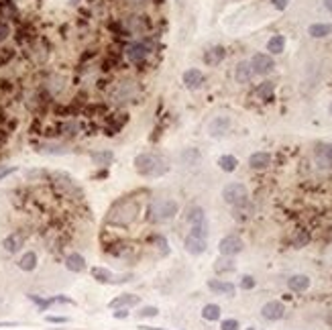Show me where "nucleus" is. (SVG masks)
<instances>
[{
    "label": "nucleus",
    "instance_id": "27",
    "mask_svg": "<svg viewBox=\"0 0 332 330\" xmlns=\"http://www.w3.org/2000/svg\"><path fill=\"white\" fill-rule=\"evenodd\" d=\"M90 159L96 165H110L114 159V153L112 151H94V153H90Z\"/></svg>",
    "mask_w": 332,
    "mask_h": 330
},
{
    "label": "nucleus",
    "instance_id": "38",
    "mask_svg": "<svg viewBox=\"0 0 332 330\" xmlns=\"http://www.w3.org/2000/svg\"><path fill=\"white\" fill-rule=\"evenodd\" d=\"M306 243H308V234H306V232H302V234H300V236L294 240V245H296L298 249H300V247H304Z\"/></svg>",
    "mask_w": 332,
    "mask_h": 330
},
{
    "label": "nucleus",
    "instance_id": "39",
    "mask_svg": "<svg viewBox=\"0 0 332 330\" xmlns=\"http://www.w3.org/2000/svg\"><path fill=\"white\" fill-rule=\"evenodd\" d=\"M114 318L116 320H122V318H128V308H118L114 312Z\"/></svg>",
    "mask_w": 332,
    "mask_h": 330
},
{
    "label": "nucleus",
    "instance_id": "31",
    "mask_svg": "<svg viewBox=\"0 0 332 330\" xmlns=\"http://www.w3.org/2000/svg\"><path fill=\"white\" fill-rule=\"evenodd\" d=\"M273 90H275V84L273 82H263L257 88V94H259L261 100H271L273 98Z\"/></svg>",
    "mask_w": 332,
    "mask_h": 330
},
{
    "label": "nucleus",
    "instance_id": "24",
    "mask_svg": "<svg viewBox=\"0 0 332 330\" xmlns=\"http://www.w3.org/2000/svg\"><path fill=\"white\" fill-rule=\"evenodd\" d=\"M283 49H285V37H283V35H273V37L267 41V51H269V55H279V53H283Z\"/></svg>",
    "mask_w": 332,
    "mask_h": 330
},
{
    "label": "nucleus",
    "instance_id": "41",
    "mask_svg": "<svg viewBox=\"0 0 332 330\" xmlns=\"http://www.w3.org/2000/svg\"><path fill=\"white\" fill-rule=\"evenodd\" d=\"M12 171H14V167H10V169H4V171H0V180H4L6 175H10Z\"/></svg>",
    "mask_w": 332,
    "mask_h": 330
},
{
    "label": "nucleus",
    "instance_id": "28",
    "mask_svg": "<svg viewBox=\"0 0 332 330\" xmlns=\"http://www.w3.org/2000/svg\"><path fill=\"white\" fill-rule=\"evenodd\" d=\"M234 261H232V257H220L216 263H214V271L216 273H228V271H234Z\"/></svg>",
    "mask_w": 332,
    "mask_h": 330
},
{
    "label": "nucleus",
    "instance_id": "36",
    "mask_svg": "<svg viewBox=\"0 0 332 330\" xmlns=\"http://www.w3.org/2000/svg\"><path fill=\"white\" fill-rule=\"evenodd\" d=\"M271 4H273L277 10H285L287 4H290V0H271Z\"/></svg>",
    "mask_w": 332,
    "mask_h": 330
},
{
    "label": "nucleus",
    "instance_id": "20",
    "mask_svg": "<svg viewBox=\"0 0 332 330\" xmlns=\"http://www.w3.org/2000/svg\"><path fill=\"white\" fill-rule=\"evenodd\" d=\"M37 263H39L37 253H35V251H27V253L20 255V259H18V267L23 269V271H35V269H37Z\"/></svg>",
    "mask_w": 332,
    "mask_h": 330
},
{
    "label": "nucleus",
    "instance_id": "32",
    "mask_svg": "<svg viewBox=\"0 0 332 330\" xmlns=\"http://www.w3.org/2000/svg\"><path fill=\"white\" fill-rule=\"evenodd\" d=\"M157 314H159V310L155 306H145V308H141V310L137 312L139 318H155Z\"/></svg>",
    "mask_w": 332,
    "mask_h": 330
},
{
    "label": "nucleus",
    "instance_id": "6",
    "mask_svg": "<svg viewBox=\"0 0 332 330\" xmlns=\"http://www.w3.org/2000/svg\"><path fill=\"white\" fill-rule=\"evenodd\" d=\"M251 68H253V74H259V76H267L273 72L275 68V61L269 53H255L253 59H251Z\"/></svg>",
    "mask_w": 332,
    "mask_h": 330
},
{
    "label": "nucleus",
    "instance_id": "23",
    "mask_svg": "<svg viewBox=\"0 0 332 330\" xmlns=\"http://www.w3.org/2000/svg\"><path fill=\"white\" fill-rule=\"evenodd\" d=\"M224 55H226L224 47H212V49H208L204 53V61H206V65H218L220 61L224 59Z\"/></svg>",
    "mask_w": 332,
    "mask_h": 330
},
{
    "label": "nucleus",
    "instance_id": "12",
    "mask_svg": "<svg viewBox=\"0 0 332 330\" xmlns=\"http://www.w3.org/2000/svg\"><path fill=\"white\" fill-rule=\"evenodd\" d=\"M230 128V118L228 116H214L208 124V135L210 137H222L224 133H228Z\"/></svg>",
    "mask_w": 332,
    "mask_h": 330
},
{
    "label": "nucleus",
    "instance_id": "42",
    "mask_svg": "<svg viewBox=\"0 0 332 330\" xmlns=\"http://www.w3.org/2000/svg\"><path fill=\"white\" fill-rule=\"evenodd\" d=\"M324 8H326L328 12H332V0H324Z\"/></svg>",
    "mask_w": 332,
    "mask_h": 330
},
{
    "label": "nucleus",
    "instance_id": "16",
    "mask_svg": "<svg viewBox=\"0 0 332 330\" xmlns=\"http://www.w3.org/2000/svg\"><path fill=\"white\" fill-rule=\"evenodd\" d=\"M287 288H290L292 292H296V294H302L310 288V277L304 275V273H296V275H292L290 279H287Z\"/></svg>",
    "mask_w": 332,
    "mask_h": 330
},
{
    "label": "nucleus",
    "instance_id": "29",
    "mask_svg": "<svg viewBox=\"0 0 332 330\" xmlns=\"http://www.w3.org/2000/svg\"><path fill=\"white\" fill-rule=\"evenodd\" d=\"M92 277H94L98 283H112V281H114L112 271H108L106 267H92Z\"/></svg>",
    "mask_w": 332,
    "mask_h": 330
},
{
    "label": "nucleus",
    "instance_id": "11",
    "mask_svg": "<svg viewBox=\"0 0 332 330\" xmlns=\"http://www.w3.org/2000/svg\"><path fill=\"white\" fill-rule=\"evenodd\" d=\"M208 290L216 296H228L232 298L236 294V288H234V283L230 281H222V279H210L208 281Z\"/></svg>",
    "mask_w": 332,
    "mask_h": 330
},
{
    "label": "nucleus",
    "instance_id": "34",
    "mask_svg": "<svg viewBox=\"0 0 332 330\" xmlns=\"http://www.w3.org/2000/svg\"><path fill=\"white\" fill-rule=\"evenodd\" d=\"M238 328H240V324L234 318H226V320H222V324H220V330H238Z\"/></svg>",
    "mask_w": 332,
    "mask_h": 330
},
{
    "label": "nucleus",
    "instance_id": "45",
    "mask_svg": "<svg viewBox=\"0 0 332 330\" xmlns=\"http://www.w3.org/2000/svg\"><path fill=\"white\" fill-rule=\"evenodd\" d=\"M70 2H72V4H78V2H80V0H70Z\"/></svg>",
    "mask_w": 332,
    "mask_h": 330
},
{
    "label": "nucleus",
    "instance_id": "43",
    "mask_svg": "<svg viewBox=\"0 0 332 330\" xmlns=\"http://www.w3.org/2000/svg\"><path fill=\"white\" fill-rule=\"evenodd\" d=\"M141 330H167V328H157V326H141Z\"/></svg>",
    "mask_w": 332,
    "mask_h": 330
},
{
    "label": "nucleus",
    "instance_id": "13",
    "mask_svg": "<svg viewBox=\"0 0 332 330\" xmlns=\"http://www.w3.org/2000/svg\"><path fill=\"white\" fill-rule=\"evenodd\" d=\"M141 304V296H135V294H120L116 296L112 302L108 304L110 310H118V308H135Z\"/></svg>",
    "mask_w": 332,
    "mask_h": 330
},
{
    "label": "nucleus",
    "instance_id": "44",
    "mask_svg": "<svg viewBox=\"0 0 332 330\" xmlns=\"http://www.w3.org/2000/svg\"><path fill=\"white\" fill-rule=\"evenodd\" d=\"M328 112H330V116H332V102H330V106H328Z\"/></svg>",
    "mask_w": 332,
    "mask_h": 330
},
{
    "label": "nucleus",
    "instance_id": "21",
    "mask_svg": "<svg viewBox=\"0 0 332 330\" xmlns=\"http://www.w3.org/2000/svg\"><path fill=\"white\" fill-rule=\"evenodd\" d=\"M332 33V25L330 23H314L308 27V35L314 37V39H324Z\"/></svg>",
    "mask_w": 332,
    "mask_h": 330
},
{
    "label": "nucleus",
    "instance_id": "8",
    "mask_svg": "<svg viewBox=\"0 0 332 330\" xmlns=\"http://www.w3.org/2000/svg\"><path fill=\"white\" fill-rule=\"evenodd\" d=\"M261 316H263L265 320H269V322L281 320V318L285 316V306H283V302H279V300L267 302V304L261 308Z\"/></svg>",
    "mask_w": 332,
    "mask_h": 330
},
{
    "label": "nucleus",
    "instance_id": "17",
    "mask_svg": "<svg viewBox=\"0 0 332 330\" xmlns=\"http://www.w3.org/2000/svg\"><path fill=\"white\" fill-rule=\"evenodd\" d=\"M251 78H253L251 61H238L236 68H234V80L238 84H247V82H251Z\"/></svg>",
    "mask_w": 332,
    "mask_h": 330
},
{
    "label": "nucleus",
    "instance_id": "3",
    "mask_svg": "<svg viewBox=\"0 0 332 330\" xmlns=\"http://www.w3.org/2000/svg\"><path fill=\"white\" fill-rule=\"evenodd\" d=\"M247 198H249V190L245 184L240 182H232L228 186L222 188V200L230 206H240V204H247Z\"/></svg>",
    "mask_w": 332,
    "mask_h": 330
},
{
    "label": "nucleus",
    "instance_id": "40",
    "mask_svg": "<svg viewBox=\"0 0 332 330\" xmlns=\"http://www.w3.org/2000/svg\"><path fill=\"white\" fill-rule=\"evenodd\" d=\"M8 33H10V27H8L6 23H0V41L6 39V37H8Z\"/></svg>",
    "mask_w": 332,
    "mask_h": 330
},
{
    "label": "nucleus",
    "instance_id": "46",
    "mask_svg": "<svg viewBox=\"0 0 332 330\" xmlns=\"http://www.w3.org/2000/svg\"><path fill=\"white\" fill-rule=\"evenodd\" d=\"M247 330H257V328H255V326H249V328H247Z\"/></svg>",
    "mask_w": 332,
    "mask_h": 330
},
{
    "label": "nucleus",
    "instance_id": "30",
    "mask_svg": "<svg viewBox=\"0 0 332 330\" xmlns=\"http://www.w3.org/2000/svg\"><path fill=\"white\" fill-rule=\"evenodd\" d=\"M236 165H238V159H236L234 155H222V157H218V167L222 169V171H226V173H232V171L236 169Z\"/></svg>",
    "mask_w": 332,
    "mask_h": 330
},
{
    "label": "nucleus",
    "instance_id": "10",
    "mask_svg": "<svg viewBox=\"0 0 332 330\" xmlns=\"http://www.w3.org/2000/svg\"><path fill=\"white\" fill-rule=\"evenodd\" d=\"M25 240H27V234H25L23 230H14V232H10V234L4 238L2 247H4L6 253H18L20 247L25 245Z\"/></svg>",
    "mask_w": 332,
    "mask_h": 330
},
{
    "label": "nucleus",
    "instance_id": "37",
    "mask_svg": "<svg viewBox=\"0 0 332 330\" xmlns=\"http://www.w3.org/2000/svg\"><path fill=\"white\" fill-rule=\"evenodd\" d=\"M47 322H53V324H65V322H70V318H65V316H47Z\"/></svg>",
    "mask_w": 332,
    "mask_h": 330
},
{
    "label": "nucleus",
    "instance_id": "7",
    "mask_svg": "<svg viewBox=\"0 0 332 330\" xmlns=\"http://www.w3.org/2000/svg\"><path fill=\"white\" fill-rule=\"evenodd\" d=\"M314 159L318 167L332 169V143H316L314 147Z\"/></svg>",
    "mask_w": 332,
    "mask_h": 330
},
{
    "label": "nucleus",
    "instance_id": "25",
    "mask_svg": "<svg viewBox=\"0 0 332 330\" xmlns=\"http://www.w3.org/2000/svg\"><path fill=\"white\" fill-rule=\"evenodd\" d=\"M200 159H202L200 151L194 149V147H188V149L182 151V163L184 165H198V163H200Z\"/></svg>",
    "mask_w": 332,
    "mask_h": 330
},
{
    "label": "nucleus",
    "instance_id": "2",
    "mask_svg": "<svg viewBox=\"0 0 332 330\" xmlns=\"http://www.w3.org/2000/svg\"><path fill=\"white\" fill-rule=\"evenodd\" d=\"M139 210H141V206H139L135 200L118 202V204L112 208V212H110L108 222H110V224H116V226H128L130 222H135V220H137Z\"/></svg>",
    "mask_w": 332,
    "mask_h": 330
},
{
    "label": "nucleus",
    "instance_id": "26",
    "mask_svg": "<svg viewBox=\"0 0 332 330\" xmlns=\"http://www.w3.org/2000/svg\"><path fill=\"white\" fill-rule=\"evenodd\" d=\"M220 314H222V310H220L218 304H206V306L202 308V318L208 320V322L220 320Z\"/></svg>",
    "mask_w": 332,
    "mask_h": 330
},
{
    "label": "nucleus",
    "instance_id": "35",
    "mask_svg": "<svg viewBox=\"0 0 332 330\" xmlns=\"http://www.w3.org/2000/svg\"><path fill=\"white\" fill-rule=\"evenodd\" d=\"M255 277H251V275H242L240 277V290H253L255 288Z\"/></svg>",
    "mask_w": 332,
    "mask_h": 330
},
{
    "label": "nucleus",
    "instance_id": "5",
    "mask_svg": "<svg viewBox=\"0 0 332 330\" xmlns=\"http://www.w3.org/2000/svg\"><path fill=\"white\" fill-rule=\"evenodd\" d=\"M242 249H245V243H242V238L236 236V234H228L224 238H220V243H218V251L224 257H234Z\"/></svg>",
    "mask_w": 332,
    "mask_h": 330
},
{
    "label": "nucleus",
    "instance_id": "19",
    "mask_svg": "<svg viewBox=\"0 0 332 330\" xmlns=\"http://www.w3.org/2000/svg\"><path fill=\"white\" fill-rule=\"evenodd\" d=\"M65 267L74 273H82L86 269V259L80 255V253H70L65 257Z\"/></svg>",
    "mask_w": 332,
    "mask_h": 330
},
{
    "label": "nucleus",
    "instance_id": "9",
    "mask_svg": "<svg viewBox=\"0 0 332 330\" xmlns=\"http://www.w3.org/2000/svg\"><path fill=\"white\" fill-rule=\"evenodd\" d=\"M149 55V47L145 45V43H132V45L126 47V57L130 63L135 65H141Z\"/></svg>",
    "mask_w": 332,
    "mask_h": 330
},
{
    "label": "nucleus",
    "instance_id": "4",
    "mask_svg": "<svg viewBox=\"0 0 332 330\" xmlns=\"http://www.w3.org/2000/svg\"><path fill=\"white\" fill-rule=\"evenodd\" d=\"M178 210H180V204L175 202V200H161V202H157L153 206V210H151V218H153V222H169V220H173L175 218V214H178Z\"/></svg>",
    "mask_w": 332,
    "mask_h": 330
},
{
    "label": "nucleus",
    "instance_id": "14",
    "mask_svg": "<svg viewBox=\"0 0 332 330\" xmlns=\"http://www.w3.org/2000/svg\"><path fill=\"white\" fill-rule=\"evenodd\" d=\"M182 80H184V86L188 88V90H198V88L204 84V74L200 70H196V68H190V70L184 72Z\"/></svg>",
    "mask_w": 332,
    "mask_h": 330
},
{
    "label": "nucleus",
    "instance_id": "15",
    "mask_svg": "<svg viewBox=\"0 0 332 330\" xmlns=\"http://www.w3.org/2000/svg\"><path fill=\"white\" fill-rule=\"evenodd\" d=\"M208 249V243H206V238H200V236H194V234H188L186 236V251L190 255H202L206 253Z\"/></svg>",
    "mask_w": 332,
    "mask_h": 330
},
{
    "label": "nucleus",
    "instance_id": "22",
    "mask_svg": "<svg viewBox=\"0 0 332 330\" xmlns=\"http://www.w3.org/2000/svg\"><path fill=\"white\" fill-rule=\"evenodd\" d=\"M188 222L192 224V226H196V224H202V222H208L206 220V212H204V208L202 206H192L190 210H188Z\"/></svg>",
    "mask_w": 332,
    "mask_h": 330
},
{
    "label": "nucleus",
    "instance_id": "33",
    "mask_svg": "<svg viewBox=\"0 0 332 330\" xmlns=\"http://www.w3.org/2000/svg\"><path fill=\"white\" fill-rule=\"evenodd\" d=\"M130 20H132V25H130L128 29H130L132 33H141V31H145V29L149 27V25L145 23V20H141V16H132Z\"/></svg>",
    "mask_w": 332,
    "mask_h": 330
},
{
    "label": "nucleus",
    "instance_id": "18",
    "mask_svg": "<svg viewBox=\"0 0 332 330\" xmlns=\"http://www.w3.org/2000/svg\"><path fill=\"white\" fill-rule=\"evenodd\" d=\"M249 165L253 169H265V167H269L271 165V153L267 151H257L253 153V155L249 157Z\"/></svg>",
    "mask_w": 332,
    "mask_h": 330
},
{
    "label": "nucleus",
    "instance_id": "1",
    "mask_svg": "<svg viewBox=\"0 0 332 330\" xmlns=\"http://www.w3.org/2000/svg\"><path fill=\"white\" fill-rule=\"evenodd\" d=\"M135 171L143 178H159L167 171V163L161 155H155V153H139L132 161Z\"/></svg>",
    "mask_w": 332,
    "mask_h": 330
}]
</instances>
